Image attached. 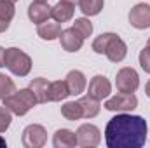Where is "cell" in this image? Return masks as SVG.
<instances>
[{"instance_id":"1","label":"cell","mask_w":150,"mask_h":148,"mask_svg":"<svg viewBox=\"0 0 150 148\" xmlns=\"http://www.w3.org/2000/svg\"><path fill=\"white\" fill-rule=\"evenodd\" d=\"M108 148H140L147 141V120L140 115L120 111L112 117L105 127Z\"/></svg>"},{"instance_id":"2","label":"cell","mask_w":150,"mask_h":148,"mask_svg":"<svg viewBox=\"0 0 150 148\" xmlns=\"http://www.w3.org/2000/svg\"><path fill=\"white\" fill-rule=\"evenodd\" d=\"M4 106L7 110H11L14 115H26L28 111L32 110L35 105H37V98L33 94V91L28 87V89H19L16 92H12L11 96L4 98Z\"/></svg>"},{"instance_id":"3","label":"cell","mask_w":150,"mask_h":148,"mask_svg":"<svg viewBox=\"0 0 150 148\" xmlns=\"http://www.w3.org/2000/svg\"><path fill=\"white\" fill-rule=\"evenodd\" d=\"M5 66L16 77H26L32 70V58L18 47H9L5 49Z\"/></svg>"},{"instance_id":"4","label":"cell","mask_w":150,"mask_h":148,"mask_svg":"<svg viewBox=\"0 0 150 148\" xmlns=\"http://www.w3.org/2000/svg\"><path fill=\"white\" fill-rule=\"evenodd\" d=\"M21 143L25 148H42L47 143V131L40 124H30L23 131Z\"/></svg>"},{"instance_id":"5","label":"cell","mask_w":150,"mask_h":148,"mask_svg":"<svg viewBox=\"0 0 150 148\" xmlns=\"http://www.w3.org/2000/svg\"><path fill=\"white\" fill-rule=\"evenodd\" d=\"M138 106V98L133 92H119L107 99L105 108L108 111H131Z\"/></svg>"},{"instance_id":"6","label":"cell","mask_w":150,"mask_h":148,"mask_svg":"<svg viewBox=\"0 0 150 148\" xmlns=\"http://www.w3.org/2000/svg\"><path fill=\"white\" fill-rule=\"evenodd\" d=\"M115 85L119 92H134L140 85V77L136 73L134 68H120L117 72V78H115Z\"/></svg>"},{"instance_id":"7","label":"cell","mask_w":150,"mask_h":148,"mask_svg":"<svg viewBox=\"0 0 150 148\" xmlns=\"http://www.w3.org/2000/svg\"><path fill=\"white\" fill-rule=\"evenodd\" d=\"M77 145L80 147H98L101 141V132L96 125L93 124H82L77 129Z\"/></svg>"},{"instance_id":"8","label":"cell","mask_w":150,"mask_h":148,"mask_svg":"<svg viewBox=\"0 0 150 148\" xmlns=\"http://www.w3.org/2000/svg\"><path fill=\"white\" fill-rule=\"evenodd\" d=\"M110 92H112V84H110V80H108L107 77H103V75H96V77L91 78V82H89V89H87V96H91V98L101 101V99L108 98Z\"/></svg>"},{"instance_id":"9","label":"cell","mask_w":150,"mask_h":148,"mask_svg":"<svg viewBox=\"0 0 150 148\" xmlns=\"http://www.w3.org/2000/svg\"><path fill=\"white\" fill-rule=\"evenodd\" d=\"M129 23L136 30H147L150 26V5L149 4H136L129 11Z\"/></svg>"},{"instance_id":"10","label":"cell","mask_w":150,"mask_h":148,"mask_svg":"<svg viewBox=\"0 0 150 148\" xmlns=\"http://www.w3.org/2000/svg\"><path fill=\"white\" fill-rule=\"evenodd\" d=\"M105 54H107V58L112 63H120L126 58V54H127V45H126V42L122 38H119V35H113L112 40L107 45Z\"/></svg>"},{"instance_id":"11","label":"cell","mask_w":150,"mask_h":148,"mask_svg":"<svg viewBox=\"0 0 150 148\" xmlns=\"http://www.w3.org/2000/svg\"><path fill=\"white\" fill-rule=\"evenodd\" d=\"M52 7H49L45 2H32L28 5V18L32 23L35 25H42L51 18Z\"/></svg>"},{"instance_id":"12","label":"cell","mask_w":150,"mask_h":148,"mask_svg":"<svg viewBox=\"0 0 150 148\" xmlns=\"http://www.w3.org/2000/svg\"><path fill=\"white\" fill-rule=\"evenodd\" d=\"M59 40H61V47L67 52H77V51H80V47L84 44V38L80 37L74 28L63 30L61 35H59Z\"/></svg>"},{"instance_id":"13","label":"cell","mask_w":150,"mask_h":148,"mask_svg":"<svg viewBox=\"0 0 150 148\" xmlns=\"http://www.w3.org/2000/svg\"><path fill=\"white\" fill-rule=\"evenodd\" d=\"M67 85H68V91H70V94H74V96H79V94H82L84 92V89H86V75L82 73L80 70H72V72H68L67 75Z\"/></svg>"},{"instance_id":"14","label":"cell","mask_w":150,"mask_h":148,"mask_svg":"<svg viewBox=\"0 0 150 148\" xmlns=\"http://www.w3.org/2000/svg\"><path fill=\"white\" fill-rule=\"evenodd\" d=\"M75 12V5L74 4H68L65 0H59L54 7H52V12H51V18H54V21L58 23H67L74 18Z\"/></svg>"},{"instance_id":"15","label":"cell","mask_w":150,"mask_h":148,"mask_svg":"<svg viewBox=\"0 0 150 148\" xmlns=\"http://www.w3.org/2000/svg\"><path fill=\"white\" fill-rule=\"evenodd\" d=\"M54 148H74L77 147V134L70 129H58L52 138Z\"/></svg>"},{"instance_id":"16","label":"cell","mask_w":150,"mask_h":148,"mask_svg":"<svg viewBox=\"0 0 150 148\" xmlns=\"http://www.w3.org/2000/svg\"><path fill=\"white\" fill-rule=\"evenodd\" d=\"M61 25L58 23V21H45V23H42V25H38L37 26V35L42 40H56V38H59L61 35Z\"/></svg>"},{"instance_id":"17","label":"cell","mask_w":150,"mask_h":148,"mask_svg":"<svg viewBox=\"0 0 150 148\" xmlns=\"http://www.w3.org/2000/svg\"><path fill=\"white\" fill-rule=\"evenodd\" d=\"M70 96L68 85L65 80H56L49 84V91H47V101H61L65 98Z\"/></svg>"},{"instance_id":"18","label":"cell","mask_w":150,"mask_h":148,"mask_svg":"<svg viewBox=\"0 0 150 148\" xmlns=\"http://www.w3.org/2000/svg\"><path fill=\"white\" fill-rule=\"evenodd\" d=\"M79 105H80V108H82V117L84 118H93V117H96L98 113H100V101L98 99H94V98H91V96H84V98H80L79 99Z\"/></svg>"},{"instance_id":"19","label":"cell","mask_w":150,"mask_h":148,"mask_svg":"<svg viewBox=\"0 0 150 148\" xmlns=\"http://www.w3.org/2000/svg\"><path fill=\"white\" fill-rule=\"evenodd\" d=\"M49 84L45 78L38 77V78H33L30 82V89L33 91L35 98H37V103H47V91H49Z\"/></svg>"},{"instance_id":"20","label":"cell","mask_w":150,"mask_h":148,"mask_svg":"<svg viewBox=\"0 0 150 148\" xmlns=\"http://www.w3.org/2000/svg\"><path fill=\"white\" fill-rule=\"evenodd\" d=\"M105 2L103 0H79V7L86 16H96L101 12Z\"/></svg>"},{"instance_id":"21","label":"cell","mask_w":150,"mask_h":148,"mask_svg":"<svg viewBox=\"0 0 150 148\" xmlns=\"http://www.w3.org/2000/svg\"><path fill=\"white\" fill-rule=\"evenodd\" d=\"M61 115L67 120H79L82 118V108L79 105V101H68L61 106Z\"/></svg>"},{"instance_id":"22","label":"cell","mask_w":150,"mask_h":148,"mask_svg":"<svg viewBox=\"0 0 150 148\" xmlns=\"http://www.w3.org/2000/svg\"><path fill=\"white\" fill-rule=\"evenodd\" d=\"M72 28H74L82 38L91 37V33H93V25H91V21H89L87 18H79V19H75Z\"/></svg>"},{"instance_id":"23","label":"cell","mask_w":150,"mask_h":148,"mask_svg":"<svg viewBox=\"0 0 150 148\" xmlns=\"http://www.w3.org/2000/svg\"><path fill=\"white\" fill-rule=\"evenodd\" d=\"M12 92H16V84H14L12 78H9L7 75L0 73V99L11 96Z\"/></svg>"},{"instance_id":"24","label":"cell","mask_w":150,"mask_h":148,"mask_svg":"<svg viewBox=\"0 0 150 148\" xmlns=\"http://www.w3.org/2000/svg\"><path fill=\"white\" fill-rule=\"evenodd\" d=\"M113 35H115V33H101L100 37H96L94 42H93V51H94L96 54H105L107 45H108V42L112 40Z\"/></svg>"},{"instance_id":"25","label":"cell","mask_w":150,"mask_h":148,"mask_svg":"<svg viewBox=\"0 0 150 148\" xmlns=\"http://www.w3.org/2000/svg\"><path fill=\"white\" fill-rule=\"evenodd\" d=\"M14 12H16V9H14V4H12V2H9V0H0V18H2V19L11 21V19L14 18Z\"/></svg>"},{"instance_id":"26","label":"cell","mask_w":150,"mask_h":148,"mask_svg":"<svg viewBox=\"0 0 150 148\" xmlns=\"http://www.w3.org/2000/svg\"><path fill=\"white\" fill-rule=\"evenodd\" d=\"M12 120V111L7 110L5 106H0V132H5L11 125Z\"/></svg>"},{"instance_id":"27","label":"cell","mask_w":150,"mask_h":148,"mask_svg":"<svg viewBox=\"0 0 150 148\" xmlns=\"http://www.w3.org/2000/svg\"><path fill=\"white\" fill-rule=\"evenodd\" d=\"M140 65L147 73H150V47H145L140 52Z\"/></svg>"},{"instance_id":"28","label":"cell","mask_w":150,"mask_h":148,"mask_svg":"<svg viewBox=\"0 0 150 148\" xmlns=\"http://www.w3.org/2000/svg\"><path fill=\"white\" fill-rule=\"evenodd\" d=\"M9 25H11V21H5V19L0 18V33H4V32L9 28Z\"/></svg>"},{"instance_id":"29","label":"cell","mask_w":150,"mask_h":148,"mask_svg":"<svg viewBox=\"0 0 150 148\" xmlns=\"http://www.w3.org/2000/svg\"><path fill=\"white\" fill-rule=\"evenodd\" d=\"M5 66V49L0 47V68Z\"/></svg>"},{"instance_id":"30","label":"cell","mask_w":150,"mask_h":148,"mask_svg":"<svg viewBox=\"0 0 150 148\" xmlns=\"http://www.w3.org/2000/svg\"><path fill=\"white\" fill-rule=\"evenodd\" d=\"M145 94H147V96L150 98V80L147 82V85H145Z\"/></svg>"},{"instance_id":"31","label":"cell","mask_w":150,"mask_h":148,"mask_svg":"<svg viewBox=\"0 0 150 148\" xmlns=\"http://www.w3.org/2000/svg\"><path fill=\"white\" fill-rule=\"evenodd\" d=\"M5 145H7V143H5V140L0 136V148H5Z\"/></svg>"},{"instance_id":"32","label":"cell","mask_w":150,"mask_h":148,"mask_svg":"<svg viewBox=\"0 0 150 148\" xmlns=\"http://www.w3.org/2000/svg\"><path fill=\"white\" fill-rule=\"evenodd\" d=\"M65 2H68V4H74V5H75V4H79V0H65Z\"/></svg>"},{"instance_id":"33","label":"cell","mask_w":150,"mask_h":148,"mask_svg":"<svg viewBox=\"0 0 150 148\" xmlns=\"http://www.w3.org/2000/svg\"><path fill=\"white\" fill-rule=\"evenodd\" d=\"M35 2H47V0H35Z\"/></svg>"},{"instance_id":"34","label":"cell","mask_w":150,"mask_h":148,"mask_svg":"<svg viewBox=\"0 0 150 148\" xmlns=\"http://www.w3.org/2000/svg\"><path fill=\"white\" fill-rule=\"evenodd\" d=\"M147 47H150V38H149V44H147Z\"/></svg>"},{"instance_id":"35","label":"cell","mask_w":150,"mask_h":148,"mask_svg":"<svg viewBox=\"0 0 150 148\" xmlns=\"http://www.w3.org/2000/svg\"><path fill=\"white\" fill-rule=\"evenodd\" d=\"M9 2H12V4H14V2H18V0H9Z\"/></svg>"}]
</instances>
